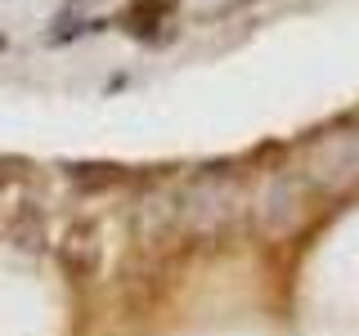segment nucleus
I'll return each instance as SVG.
<instances>
[{
	"label": "nucleus",
	"mask_w": 359,
	"mask_h": 336,
	"mask_svg": "<svg viewBox=\"0 0 359 336\" xmlns=\"http://www.w3.org/2000/svg\"><path fill=\"white\" fill-rule=\"evenodd\" d=\"M233 202H238V193H233L229 184H198L194 193L184 197L180 216L189 220V229H198V233H216L220 224H229V220H233Z\"/></svg>",
	"instance_id": "obj_1"
},
{
	"label": "nucleus",
	"mask_w": 359,
	"mask_h": 336,
	"mask_svg": "<svg viewBox=\"0 0 359 336\" xmlns=\"http://www.w3.org/2000/svg\"><path fill=\"white\" fill-rule=\"evenodd\" d=\"M301 202H306L301 197V184L287 179V175H278V179L265 184L261 202H256V220H261L265 233H287L292 224L301 220Z\"/></svg>",
	"instance_id": "obj_2"
}]
</instances>
